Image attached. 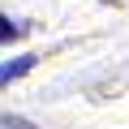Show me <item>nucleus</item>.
Segmentation results:
<instances>
[{
    "instance_id": "obj_1",
    "label": "nucleus",
    "mask_w": 129,
    "mask_h": 129,
    "mask_svg": "<svg viewBox=\"0 0 129 129\" xmlns=\"http://www.w3.org/2000/svg\"><path fill=\"white\" fill-rule=\"evenodd\" d=\"M35 69V56H17V60H5V69H0V82H13V78H22V73H30Z\"/></svg>"
},
{
    "instance_id": "obj_2",
    "label": "nucleus",
    "mask_w": 129,
    "mask_h": 129,
    "mask_svg": "<svg viewBox=\"0 0 129 129\" xmlns=\"http://www.w3.org/2000/svg\"><path fill=\"white\" fill-rule=\"evenodd\" d=\"M22 30H26L22 22H13V17H0V39H5V43H9V39H17Z\"/></svg>"
}]
</instances>
